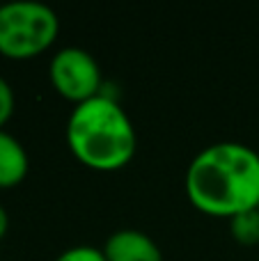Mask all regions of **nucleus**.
<instances>
[{
  "label": "nucleus",
  "instance_id": "nucleus-1",
  "mask_svg": "<svg viewBox=\"0 0 259 261\" xmlns=\"http://www.w3.org/2000/svg\"><path fill=\"white\" fill-rule=\"evenodd\" d=\"M184 186L197 211L232 220L259 208V153L241 142L209 144L191 161Z\"/></svg>",
  "mask_w": 259,
  "mask_h": 261
},
{
  "label": "nucleus",
  "instance_id": "nucleus-4",
  "mask_svg": "<svg viewBox=\"0 0 259 261\" xmlns=\"http://www.w3.org/2000/svg\"><path fill=\"white\" fill-rule=\"evenodd\" d=\"M48 76L55 92L76 106L101 94V69L94 55L78 46L60 48L50 58Z\"/></svg>",
  "mask_w": 259,
  "mask_h": 261
},
{
  "label": "nucleus",
  "instance_id": "nucleus-10",
  "mask_svg": "<svg viewBox=\"0 0 259 261\" xmlns=\"http://www.w3.org/2000/svg\"><path fill=\"white\" fill-rule=\"evenodd\" d=\"M7 227H9V218H7V211L0 206V239L7 234Z\"/></svg>",
  "mask_w": 259,
  "mask_h": 261
},
{
  "label": "nucleus",
  "instance_id": "nucleus-3",
  "mask_svg": "<svg viewBox=\"0 0 259 261\" xmlns=\"http://www.w3.org/2000/svg\"><path fill=\"white\" fill-rule=\"evenodd\" d=\"M60 32L55 9L37 0H14L0 5V55L30 60L53 46Z\"/></svg>",
  "mask_w": 259,
  "mask_h": 261
},
{
  "label": "nucleus",
  "instance_id": "nucleus-6",
  "mask_svg": "<svg viewBox=\"0 0 259 261\" xmlns=\"http://www.w3.org/2000/svg\"><path fill=\"white\" fill-rule=\"evenodd\" d=\"M28 151L12 133L0 128V188H14L28 174Z\"/></svg>",
  "mask_w": 259,
  "mask_h": 261
},
{
  "label": "nucleus",
  "instance_id": "nucleus-2",
  "mask_svg": "<svg viewBox=\"0 0 259 261\" xmlns=\"http://www.w3.org/2000/svg\"><path fill=\"white\" fill-rule=\"evenodd\" d=\"M67 144L90 170L115 172L131 163L138 138L126 110L115 99L99 94L69 115Z\"/></svg>",
  "mask_w": 259,
  "mask_h": 261
},
{
  "label": "nucleus",
  "instance_id": "nucleus-5",
  "mask_svg": "<svg viewBox=\"0 0 259 261\" xmlns=\"http://www.w3.org/2000/svg\"><path fill=\"white\" fill-rule=\"evenodd\" d=\"M106 261H163V252L149 234L140 229H119L108 236Z\"/></svg>",
  "mask_w": 259,
  "mask_h": 261
},
{
  "label": "nucleus",
  "instance_id": "nucleus-7",
  "mask_svg": "<svg viewBox=\"0 0 259 261\" xmlns=\"http://www.w3.org/2000/svg\"><path fill=\"white\" fill-rule=\"evenodd\" d=\"M229 234L241 245H257L259 243V208L234 216L229 220Z\"/></svg>",
  "mask_w": 259,
  "mask_h": 261
},
{
  "label": "nucleus",
  "instance_id": "nucleus-8",
  "mask_svg": "<svg viewBox=\"0 0 259 261\" xmlns=\"http://www.w3.org/2000/svg\"><path fill=\"white\" fill-rule=\"evenodd\" d=\"M55 261H106L103 250L92 248V245H76V248L64 250Z\"/></svg>",
  "mask_w": 259,
  "mask_h": 261
},
{
  "label": "nucleus",
  "instance_id": "nucleus-9",
  "mask_svg": "<svg viewBox=\"0 0 259 261\" xmlns=\"http://www.w3.org/2000/svg\"><path fill=\"white\" fill-rule=\"evenodd\" d=\"M14 90L12 85H9L7 81H5L3 76H0V128L5 126V124L9 122V117H12L14 113Z\"/></svg>",
  "mask_w": 259,
  "mask_h": 261
}]
</instances>
